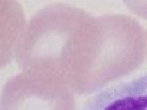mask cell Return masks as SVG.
I'll use <instances>...</instances> for the list:
<instances>
[{
    "label": "cell",
    "instance_id": "6da1fadb",
    "mask_svg": "<svg viewBox=\"0 0 147 110\" xmlns=\"http://www.w3.org/2000/svg\"><path fill=\"white\" fill-rule=\"evenodd\" d=\"M86 110H147V74L102 91Z\"/></svg>",
    "mask_w": 147,
    "mask_h": 110
}]
</instances>
